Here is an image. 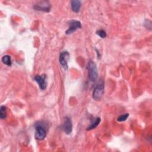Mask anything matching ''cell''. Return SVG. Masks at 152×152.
Instances as JSON below:
<instances>
[{
	"instance_id": "obj_1",
	"label": "cell",
	"mask_w": 152,
	"mask_h": 152,
	"mask_svg": "<svg viewBox=\"0 0 152 152\" xmlns=\"http://www.w3.org/2000/svg\"><path fill=\"white\" fill-rule=\"evenodd\" d=\"M87 69L88 72L89 80L91 82L96 81L98 77V71L96 64L92 60H90L87 65Z\"/></svg>"
},
{
	"instance_id": "obj_2",
	"label": "cell",
	"mask_w": 152,
	"mask_h": 152,
	"mask_svg": "<svg viewBox=\"0 0 152 152\" xmlns=\"http://www.w3.org/2000/svg\"><path fill=\"white\" fill-rule=\"evenodd\" d=\"M46 136V131L45 127L42 125V123L39 122L35 125L34 137L38 140H43Z\"/></svg>"
},
{
	"instance_id": "obj_3",
	"label": "cell",
	"mask_w": 152,
	"mask_h": 152,
	"mask_svg": "<svg viewBox=\"0 0 152 152\" xmlns=\"http://www.w3.org/2000/svg\"><path fill=\"white\" fill-rule=\"evenodd\" d=\"M104 87L103 83H99L97 84L96 86L94 87L92 94L93 99L96 101L100 100L104 94Z\"/></svg>"
},
{
	"instance_id": "obj_4",
	"label": "cell",
	"mask_w": 152,
	"mask_h": 152,
	"mask_svg": "<svg viewBox=\"0 0 152 152\" xmlns=\"http://www.w3.org/2000/svg\"><path fill=\"white\" fill-rule=\"evenodd\" d=\"M33 8L37 11L49 12L50 9V5L48 1H40L34 4Z\"/></svg>"
},
{
	"instance_id": "obj_5",
	"label": "cell",
	"mask_w": 152,
	"mask_h": 152,
	"mask_svg": "<svg viewBox=\"0 0 152 152\" xmlns=\"http://www.w3.org/2000/svg\"><path fill=\"white\" fill-rule=\"evenodd\" d=\"M69 58V54L68 52L66 50H64L61 52L60 55H59V63L61 65V66L65 70L68 69V60Z\"/></svg>"
},
{
	"instance_id": "obj_6",
	"label": "cell",
	"mask_w": 152,
	"mask_h": 152,
	"mask_svg": "<svg viewBox=\"0 0 152 152\" xmlns=\"http://www.w3.org/2000/svg\"><path fill=\"white\" fill-rule=\"evenodd\" d=\"M68 24H69V28L65 31V33L66 34H72L77 30L81 28V24L78 20H72L70 21Z\"/></svg>"
},
{
	"instance_id": "obj_7",
	"label": "cell",
	"mask_w": 152,
	"mask_h": 152,
	"mask_svg": "<svg viewBox=\"0 0 152 152\" xmlns=\"http://www.w3.org/2000/svg\"><path fill=\"white\" fill-rule=\"evenodd\" d=\"M62 129L66 134H69L71 133L72 129V124L70 118L66 116L64 118Z\"/></svg>"
},
{
	"instance_id": "obj_8",
	"label": "cell",
	"mask_w": 152,
	"mask_h": 152,
	"mask_svg": "<svg viewBox=\"0 0 152 152\" xmlns=\"http://www.w3.org/2000/svg\"><path fill=\"white\" fill-rule=\"evenodd\" d=\"M34 80L39 84V86L41 90H43L46 88L47 83L46 81V75L45 74L36 75L34 77Z\"/></svg>"
},
{
	"instance_id": "obj_9",
	"label": "cell",
	"mask_w": 152,
	"mask_h": 152,
	"mask_svg": "<svg viewBox=\"0 0 152 152\" xmlns=\"http://www.w3.org/2000/svg\"><path fill=\"white\" fill-rule=\"evenodd\" d=\"M81 6V2L78 0H72L71 1V10L73 12L77 13L80 11Z\"/></svg>"
},
{
	"instance_id": "obj_10",
	"label": "cell",
	"mask_w": 152,
	"mask_h": 152,
	"mask_svg": "<svg viewBox=\"0 0 152 152\" xmlns=\"http://www.w3.org/2000/svg\"><path fill=\"white\" fill-rule=\"evenodd\" d=\"M100 121H101V119L99 117H97V118H94L92 121V122H91V124L90 125V126L87 127V130H91V129H93L96 128L99 125V124H100Z\"/></svg>"
},
{
	"instance_id": "obj_11",
	"label": "cell",
	"mask_w": 152,
	"mask_h": 152,
	"mask_svg": "<svg viewBox=\"0 0 152 152\" xmlns=\"http://www.w3.org/2000/svg\"><path fill=\"white\" fill-rule=\"evenodd\" d=\"M2 62L6 65L10 66L12 65V62H11V59L10 56L6 55L2 56V59H1Z\"/></svg>"
},
{
	"instance_id": "obj_12",
	"label": "cell",
	"mask_w": 152,
	"mask_h": 152,
	"mask_svg": "<svg viewBox=\"0 0 152 152\" xmlns=\"http://www.w3.org/2000/svg\"><path fill=\"white\" fill-rule=\"evenodd\" d=\"M7 116V107L5 106H1L0 107V118L4 119Z\"/></svg>"
},
{
	"instance_id": "obj_13",
	"label": "cell",
	"mask_w": 152,
	"mask_h": 152,
	"mask_svg": "<svg viewBox=\"0 0 152 152\" xmlns=\"http://www.w3.org/2000/svg\"><path fill=\"white\" fill-rule=\"evenodd\" d=\"M129 116V113H125V114H123V115H120L118 119H117V121L118 122H123V121H125L127 119L128 117Z\"/></svg>"
},
{
	"instance_id": "obj_14",
	"label": "cell",
	"mask_w": 152,
	"mask_h": 152,
	"mask_svg": "<svg viewBox=\"0 0 152 152\" xmlns=\"http://www.w3.org/2000/svg\"><path fill=\"white\" fill-rule=\"evenodd\" d=\"M96 34L99 36L102 39H104L106 37L107 34H106V32L103 30H98L97 31H96Z\"/></svg>"
},
{
	"instance_id": "obj_15",
	"label": "cell",
	"mask_w": 152,
	"mask_h": 152,
	"mask_svg": "<svg viewBox=\"0 0 152 152\" xmlns=\"http://www.w3.org/2000/svg\"><path fill=\"white\" fill-rule=\"evenodd\" d=\"M96 52H97V56H98V58H100V53H99V50H97V49H96Z\"/></svg>"
}]
</instances>
